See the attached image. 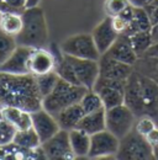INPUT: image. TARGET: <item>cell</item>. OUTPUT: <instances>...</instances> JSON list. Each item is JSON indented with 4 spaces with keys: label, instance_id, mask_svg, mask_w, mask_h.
<instances>
[{
    "label": "cell",
    "instance_id": "obj_23",
    "mask_svg": "<svg viewBox=\"0 0 158 160\" xmlns=\"http://www.w3.org/2000/svg\"><path fill=\"white\" fill-rule=\"evenodd\" d=\"M134 70L158 84V57L142 56L134 64Z\"/></svg>",
    "mask_w": 158,
    "mask_h": 160
},
{
    "label": "cell",
    "instance_id": "obj_39",
    "mask_svg": "<svg viewBox=\"0 0 158 160\" xmlns=\"http://www.w3.org/2000/svg\"><path fill=\"white\" fill-rule=\"evenodd\" d=\"M143 56H151V57H158V42L152 43V46L147 49V52Z\"/></svg>",
    "mask_w": 158,
    "mask_h": 160
},
{
    "label": "cell",
    "instance_id": "obj_45",
    "mask_svg": "<svg viewBox=\"0 0 158 160\" xmlns=\"http://www.w3.org/2000/svg\"><path fill=\"white\" fill-rule=\"evenodd\" d=\"M155 118H156V122H157V126H158V116H156Z\"/></svg>",
    "mask_w": 158,
    "mask_h": 160
},
{
    "label": "cell",
    "instance_id": "obj_3",
    "mask_svg": "<svg viewBox=\"0 0 158 160\" xmlns=\"http://www.w3.org/2000/svg\"><path fill=\"white\" fill-rule=\"evenodd\" d=\"M22 28L15 37L19 46L31 48L46 47L48 43V27L45 11L41 6L26 8L22 12Z\"/></svg>",
    "mask_w": 158,
    "mask_h": 160
},
{
    "label": "cell",
    "instance_id": "obj_7",
    "mask_svg": "<svg viewBox=\"0 0 158 160\" xmlns=\"http://www.w3.org/2000/svg\"><path fill=\"white\" fill-rule=\"evenodd\" d=\"M136 118L135 113L125 103H121L106 110V129L121 139L134 129Z\"/></svg>",
    "mask_w": 158,
    "mask_h": 160
},
{
    "label": "cell",
    "instance_id": "obj_35",
    "mask_svg": "<svg viewBox=\"0 0 158 160\" xmlns=\"http://www.w3.org/2000/svg\"><path fill=\"white\" fill-rule=\"evenodd\" d=\"M111 23H113L114 30L118 32V35H121V33H125L126 32L130 22L118 15V16H115V18H111Z\"/></svg>",
    "mask_w": 158,
    "mask_h": 160
},
{
    "label": "cell",
    "instance_id": "obj_10",
    "mask_svg": "<svg viewBox=\"0 0 158 160\" xmlns=\"http://www.w3.org/2000/svg\"><path fill=\"white\" fill-rule=\"evenodd\" d=\"M41 148L46 155V159H76L71 148L68 131L66 129H59L50 139L41 143Z\"/></svg>",
    "mask_w": 158,
    "mask_h": 160
},
{
    "label": "cell",
    "instance_id": "obj_42",
    "mask_svg": "<svg viewBox=\"0 0 158 160\" xmlns=\"http://www.w3.org/2000/svg\"><path fill=\"white\" fill-rule=\"evenodd\" d=\"M152 148H153V159L158 160V145H155Z\"/></svg>",
    "mask_w": 158,
    "mask_h": 160
},
{
    "label": "cell",
    "instance_id": "obj_32",
    "mask_svg": "<svg viewBox=\"0 0 158 160\" xmlns=\"http://www.w3.org/2000/svg\"><path fill=\"white\" fill-rule=\"evenodd\" d=\"M129 5H131L130 0H105L104 1V11L109 18L118 16Z\"/></svg>",
    "mask_w": 158,
    "mask_h": 160
},
{
    "label": "cell",
    "instance_id": "obj_38",
    "mask_svg": "<svg viewBox=\"0 0 158 160\" xmlns=\"http://www.w3.org/2000/svg\"><path fill=\"white\" fill-rule=\"evenodd\" d=\"M155 0H130L131 5L136 6V8H146L148 5H151Z\"/></svg>",
    "mask_w": 158,
    "mask_h": 160
},
{
    "label": "cell",
    "instance_id": "obj_41",
    "mask_svg": "<svg viewBox=\"0 0 158 160\" xmlns=\"http://www.w3.org/2000/svg\"><path fill=\"white\" fill-rule=\"evenodd\" d=\"M41 0H27V5L26 8H32V6H37Z\"/></svg>",
    "mask_w": 158,
    "mask_h": 160
},
{
    "label": "cell",
    "instance_id": "obj_20",
    "mask_svg": "<svg viewBox=\"0 0 158 160\" xmlns=\"http://www.w3.org/2000/svg\"><path fill=\"white\" fill-rule=\"evenodd\" d=\"M77 128L83 129L88 134H94L100 131L106 129V108L85 113L83 118L79 121Z\"/></svg>",
    "mask_w": 158,
    "mask_h": 160
},
{
    "label": "cell",
    "instance_id": "obj_2",
    "mask_svg": "<svg viewBox=\"0 0 158 160\" xmlns=\"http://www.w3.org/2000/svg\"><path fill=\"white\" fill-rule=\"evenodd\" d=\"M135 116H157L158 84L132 70L125 85V102Z\"/></svg>",
    "mask_w": 158,
    "mask_h": 160
},
{
    "label": "cell",
    "instance_id": "obj_18",
    "mask_svg": "<svg viewBox=\"0 0 158 160\" xmlns=\"http://www.w3.org/2000/svg\"><path fill=\"white\" fill-rule=\"evenodd\" d=\"M0 159L25 160V159H46V155L40 145L36 149H26L15 143L0 145Z\"/></svg>",
    "mask_w": 158,
    "mask_h": 160
},
{
    "label": "cell",
    "instance_id": "obj_29",
    "mask_svg": "<svg viewBox=\"0 0 158 160\" xmlns=\"http://www.w3.org/2000/svg\"><path fill=\"white\" fill-rule=\"evenodd\" d=\"M79 103H80V106H82V108L84 110L85 113H90V112L98 111L101 108H105L100 95L95 90H88L83 95V98L80 99Z\"/></svg>",
    "mask_w": 158,
    "mask_h": 160
},
{
    "label": "cell",
    "instance_id": "obj_24",
    "mask_svg": "<svg viewBox=\"0 0 158 160\" xmlns=\"http://www.w3.org/2000/svg\"><path fill=\"white\" fill-rule=\"evenodd\" d=\"M151 28H152V25H151V21H150L146 9L134 6V18L130 21L125 35L131 36L138 31H148Z\"/></svg>",
    "mask_w": 158,
    "mask_h": 160
},
{
    "label": "cell",
    "instance_id": "obj_8",
    "mask_svg": "<svg viewBox=\"0 0 158 160\" xmlns=\"http://www.w3.org/2000/svg\"><path fill=\"white\" fill-rule=\"evenodd\" d=\"M120 147V139L108 129L100 131L90 136V150L88 158L103 159L116 158Z\"/></svg>",
    "mask_w": 158,
    "mask_h": 160
},
{
    "label": "cell",
    "instance_id": "obj_30",
    "mask_svg": "<svg viewBox=\"0 0 158 160\" xmlns=\"http://www.w3.org/2000/svg\"><path fill=\"white\" fill-rule=\"evenodd\" d=\"M16 47L18 43L15 37L0 30V64H3L10 57V54L15 51Z\"/></svg>",
    "mask_w": 158,
    "mask_h": 160
},
{
    "label": "cell",
    "instance_id": "obj_28",
    "mask_svg": "<svg viewBox=\"0 0 158 160\" xmlns=\"http://www.w3.org/2000/svg\"><path fill=\"white\" fill-rule=\"evenodd\" d=\"M35 78H36L37 89H39L42 99L52 92V90L55 89V86L57 85V82L59 80V77L58 74L56 73V70L50 72L47 74H42V75H39V77H35Z\"/></svg>",
    "mask_w": 158,
    "mask_h": 160
},
{
    "label": "cell",
    "instance_id": "obj_27",
    "mask_svg": "<svg viewBox=\"0 0 158 160\" xmlns=\"http://www.w3.org/2000/svg\"><path fill=\"white\" fill-rule=\"evenodd\" d=\"M130 41H131V44H132L136 54L138 57H142L153 43L151 30H148V31H138L136 33L131 35Z\"/></svg>",
    "mask_w": 158,
    "mask_h": 160
},
{
    "label": "cell",
    "instance_id": "obj_33",
    "mask_svg": "<svg viewBox=\"0 0 158 160\" xmlns=\"http://www.w3.org/2000/svg\"><path fill=\"white\" fill-rule=\"evenodd\" d=\"M16 129L14 128L13 124H10L8 121L4 118L1 108H0V145L11 143L14 139Z\"/></svg>",
    "mask_w": 158,
    "mask_h": 160
},
{
    "label": "cell",
    "instance_id": "obj_11",
    "mask_svg": "<svg viewBox=\"0 0 158 160\" xmlns=\"http://www.w3.org/2000/svg\"><path fill=\"white\" fill-rule=\"evenodd\" d=\"M67 56V54H66ZM68 60L71 62L74 73L77 75L79 84L88 90H93L100 74L99 60L95 59H83V58H74L67 56Z\"/></svg>",
    "mask_w": 158,
    "mask_h": 160
},
{
    "label": "cell",
    "instance_id": "obj_1",
    "mask_svg": "<svg viewBox=\"0 0 158 160\" xmlns=\"http://www.w3.org/2000/svg\"><path fill=\"white\" fill-rule=\"evenodd\" d=\"M0 106H16L29 112L42 108V96L32 74L0 72Z\"/></svg>",
    "mask_w": 158,
    "mask_h": 160
},
{
    "label": "cell",
    "instance_id": "obj_19",
    "mask_svg": "<svg viewBox=\"0 0 158 160\" xmlns=\"http://www.w3.org/2000/svg\"><path fill=\"white\" fill-rule=\"evenodd\" d=\"M1 112L4 118L10 124H13L16 131H22L32 127L31 112L26 110H22L16 106H3Z\"/></svg>",
    "mask_w": 158,
    "mask_h": 160
},
{
    "label": "cell",
    "instance_id": "obj_17",
    "mask_svg": "<svg viewBox=\"0 0 158 160\" xmlns=\"http://www.w3.org/2000/svg\"><path fill=\"white\" fill-rule=\"evenodd\" d=\"M90 35L94 40V43H95L100 54H104L118 36V33L113 27L111 18H109V16H106L104 20L100 21L93 28Z\"/></svg>",
    "mask_w": 158,
    "mask_h": 160
},
{
    "label": "cell",
    "instance_id": "obj_31",
    "mask_svg": "<svg viewBox=\"0 0 158 160\" xmlns=\"http://www.w3.org/2000/svg\"><path fill=\"white\" fill-rule=\"evenodd\" d=\"M155 127H157V122L156 118L151 115H142V116H138L135 122V126H134V129L137 132L140 136L142 137H146Z\"/></svg>",
    "mask_w": 158,
    "mask_h": 160
},
{
    "label": "cell",
    "instance_id": "obj_36",
    "mask_svg": "<svg viewBox=\"0 0 158 160\" xmlns=\"http://www.w3.org/2000/svg\"><path fill=\"white\" fill-rule=\"evenodd\" d=\"M147 14H148V18H150V21H151V25L155 26L158 23V6L157 5H148L145 8Z\"/></svg>",
    "mask_w": 158,
    "mask_h": 160
},
{
    "label": "cell",
    "instance_id": "obj_22",
    "mask_svg": "<svg viewBox=\"0 0 158 160\" xmlns=\"http://www.w3.org/2000/svg\"><path fill=\"white\" fill-rule=\"evenodd\" d=\"M69 143L76 158H88L90 150V134L80 128H73L68 131Z\"/></svg>",
    "mask_w": 158,
    "mask_h": 160
},
{
    "label": "cell",
    "instance_id": "obj_34",
    "mask_svg": "<svg viewBox=\"0 0 158 160\" xmlns=\"http://www.w3.org/2000/svg\"><path fill=\"white\" fill-rule=\"evenodd\" d=\"M27 0H3L0 10L3 12L13 11V12H22L26 9Z\"/></svg>",
    "mask_w": 158,
    "mask_h": 160
},
{
    "label": "cell",
    "instance_id": "obj_4",
    "mask_svg": "<svg viewBox=\"0 0 158 160\" xmlns=\"http://www.w3.org/2000/svg\"><path fill=\"white\" fill-rule=\"evenodd\" d=\"M87 91L88 89L82 85L71 84L59 78L52 92L42 99V108L56 117L63 108L79 102Z\"/></svg>",
    "mask_w": 158,
    "mask_h": 160
},
{
    "label": "cell",
    "instance_id": "obj_47",
    "mask_svg": "<svg viewBox=\"0 0 158 160\" xmlns=\"http://www.w3.org/2000/svg\"><path fill=\"white\" fill-rule=\"evenodd\" d=\"M157 116H158V110H157ZM155 117H156V116H155Z\"/></svg>",
    "mask_w": 158,
    "mask_h": 160
},
{
    "label": "cell",
    "instance_id": "obj_40",
    "mask_svg": "<svg viewBox=\"0 0 158 160\" xmlns=\"http://www.w3.org/2000/svg\"><path fill=\"white\" fill-rule=\"evenodd\" d=\"M151 35H152V40H153V43L155 42H158V23L152 26L151 28Z\"/></svg>",
    "mask_w": 158,
    "mask_h": 160
},
{
    "label": "cell",
    "instance_id": "obj_25",
    "mask_svg": "<svg viewBox=\"0 0 158 160\" xmlns=\"http://www.w3.org/2000/svg\"><path fill=\"white\" fill-rule=\"evenodd\" d=\"M22 28V16L20 12H3L1 20H0V30L4 31L8 35H11L16 37Z\"/></svg>",
    "mask_w": 158,
    "mask_h": 160
},
{
    "label": "cell",
    "instance_id": "obj_48",
    "mask_svg": "<svg viewBox=\"0 0 158 160\" xmlns=\"http://www.w3.org/2000/svg\"><path fill=\"white\" fill-rule=\"evenodd\" d=\"M0 108H1V106H0Z\"/></svg>",
    "mask_w": 158,
    "mask_h": 160
},
{
    "label": "cell",
    "instance_id": "obj_6",
    "mask_svg": "<svg viewBox=\"0 0 158 160\" xmlns=\"http://www.w3.org/2000/svg\"><path fill=\"white\" fill-rule=\"evenodd\" d=\"M61 51L71 57L99 60L100 53L90 33H77L69 36L59 44Z\"/></svg>",
    "mask_w": 158,
    "mask_h": 160
},
{
    "label": "cell",
    "instance_id": "obj_16",
    "mask_svg": "<svg viewBox=\"0 0 158 160\" xmlns=\"http://www.w3.org/2000/svg\"><path fill=\"white\" fill-rule=\"evenodd\" d=\"M104 54L118 60V62L130 64L132 67H134V64L136 63V60L138 58V56L136 54V52H135V49L131 44L130 36H127L125 33L118 35L115 42L110 46V48Z\"/></svg>",
    "mask_w": 158,
    "mask_h": 160
},
{
    "label": "cell",
    "instance_id": "obj_26",
    "mask_svg": "<svg viewBox=\"0 0 158 160\" xmlns=\"http://www.w3.org/2000/svg\"><path fill=\"white\" fill-rule=\"evenodd\" d=\"M13 143L18 144L19 147L26 148V149H36L41 145V139H40L39 134L36 133V131L31 127L27 129L16 131Z\"/></svg>",
    "mask_w": 158,
    "mask_h": 160
},
{
    "label": "cell",
    "instance_id": "obj_37",
    "mask_svg": "<svg viewBox=\"0 0 158 160\" xmlns=\"http://www.w3.org/2000/svg\"><path fill=\"white\" fill-rule=\"evenodd\" d=\"M147 142L152 145V147H155V145H158V126L157 127H155L146 137H145Z\"/></svg>",
    "mask_w": 158,
    "mask_h": 160
},
{
    "label": "cell",
    "instance_id": "obj_14",
    "mask_svg": "<svg viewBox=\"0 0 158 160\" xmlns=\"http://www.w3.org/2000/svg\"><path fill=\"white\" fill-rule=\"evenodd\" d=\"M31 118H32V128L39 134L41 143L50 139L61 129L56 117L43 108L31 112Z\"/></svg>",
    "mask_w": 158,
    "mask_h": 160
},
{
    "label": "cell",
    "instance_id": "obj_5",
    "mask_svg": "<svg viewBox=\"0 0 158 160\" xmlns=\"http://www.w3.org/2000/svg\"><path fill=\"white\" fill-rule=\"evenodd\" d=\"M116 159L151 160L153 159V148L145 137L140 136L135 129H132L120 139Z\"/></svg>",
    "mask_w": 158,
    "mask_h": 160
},
{
    "label": "cell",
    "instance_id": "obj_44",
    "mask_svg": "<svg viewBox=\"0 0 158 160\" xmlns=\"http://www.w3.org/2000/svg\"><path fill=\"white\" fill-rule=\"evenodd\" d=\"M1 16H3V11L0 10V20H1Z\"/></svg>",
    "mask_w": 158,
    "mask_h": 160
},
{
    "label": "cell",
    "instance_id": "obj_13",
    "mask_svg": "<svg viewBox=\"0 0 158 160\" xmlns=\"http://www.w3.org/2000/svg\"><path fill=\"white\" fill-rule=\"evenodd\" d=\"M99 68H100V74L99 77L106 78V79L114 80H126L131 75L134 67L122 62L114 59L106 54H101L99 58Z\"/></svg>",
    "mask_w": 158,
    "mask_h": 160
},
{
    "label": "cell",
    "instance_id": "obj_9",
    "mask_svg": "<svg viewBox=\"0 0 158 160\" xmlns=\"http://www.w3.org/2000/svg\"><path fill=\"white\" fill-rule=\"evenodd\" d=\"M126 81L106 79V78H101V77L98 78L93 90H95L100 95L101 101L104 103V107L106 110L118 106V105L125 102V85H126Z\"/></svg>",
    "mask_w": 158,
    "mask_h": 160
},
{
    "label": "cell",
    "instance_id": "obj_15",
    "mask_svg": "<svg viewBox=\"0 0 158 160\" xmlns=\"http://www.w3.org/2000/svg\"><path fill=\"white\" fill-rule=\"evenodd\" d=\"M32 52L31 47L19 46L10 54V57L0 64V72L9 74H30L29 73V58Z\"/></svg>",
    "mask_w": 158,
    "mask_h": 160
},
{
    "label": "cell",
    "instance_id": "obj_43",
    "mask_svg": "<svg viewBox=\"0 0 158 160\" xmlns=\"http://www.w3.org/2000/svg\"><path fill=\"white\" fill-rule=\"evenodd\" d=\"M152 5H157V6H158V0H155V1L152 2Z\"/></svg>",
    "mask_w": 158,
    "mask_h": 160
},
{
    "label": "cell",
    "instance_id": "obj_12",
    "mask_svg": "<svg viewBox=\"0 0 158 160\" xmlns=\"http://www.w3.org/2000/svg\"><path fill=\"white\" fill-rule=\"evenodd\" d=\"M56 69V58L51 49L45 47L32 48V52L29 58V73L34 77L47 74Z\"/></svg>",
    "mask_w": 158,
    "mask_h": 160
},
{
    "label": "cell",
    "instance_id": "obj_21",
    "mask_svg": "<svg viewBox=\"0 0 158 160\" xmlns=\"http://www.w3.org/2000/svg\"><path fill=\"white\" fill-rule=\"evenodd\" d=\"M84 115H85L84 110L82 108L80 103L77 102V103H73V105L63 108L56 116V120L58 122L61 129L71 131L73 128H77L79 121L83 118Z\"/></svg>",
    "mask_w": 158,
    "mask_h": 160
},
{
    "label": "cell",
    "instance_id": "obj_46",
    "mask_svg": "<svg viewBox=\"0 0 158 160\" xmlns=\"http://www.w3.org/2000/svg\"><path fill=\"white\" fill-rule=\"evenodd\" d=\"M1 4H3V0H0V8H1Z\"/></svg>",
    "mask_w": 158,
    "mask_h": 160
}]
</instances>
